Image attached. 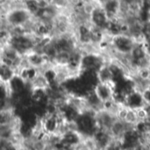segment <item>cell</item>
Segmentation results:
<instances>
[{
    "mask_svg": "<svg viewBox=\"0 0 150 150\" xmlns=\"http://www.w3.org/2000/svg\"><path fill=\"white\" fill-rule=\"evenodd\" d=\"M124 122L126 123L127 125H130V126H133V127H137V125L140 123L139 120H138L136 112H135L133 108H129L128 112L126 113V116L125 118Z\"/></svg>",
    "mask_w": 150,
    "mask_h": 150,
    "instance_id": "cell-1",
    "label": "cell"
},
{
    "mask_svg": "<svg viewBox=\"0 0 150 150\" xmlns=\"http://www.w3.org/2000/svg\"><path fill=\"white\" fill-rule=\"evenodd\" d=\"M10 2V0H0V5H4L7 4Z\"/></svg>",
    "mask_w": 150,
    "mask_h": 150,
    "instance_id": "cell-2",
    "label": "cell"
},
{
    "mask_svg": "<svg viewBox=\"0 0 150 150\" xmlns=\"http://www.w3.org/2000/svg\"><path fill=\"white\" fill-rule=\"evenodd\" d=\"M120 1H122V2H125V3H126V4H131L132 2H133L134 0H120Z\"/></svg>",
    "mask_w": 150,
    "mask_h": 150,
    "instance_id": "cell-3",
    "label": "cell"
}]
</instances>
